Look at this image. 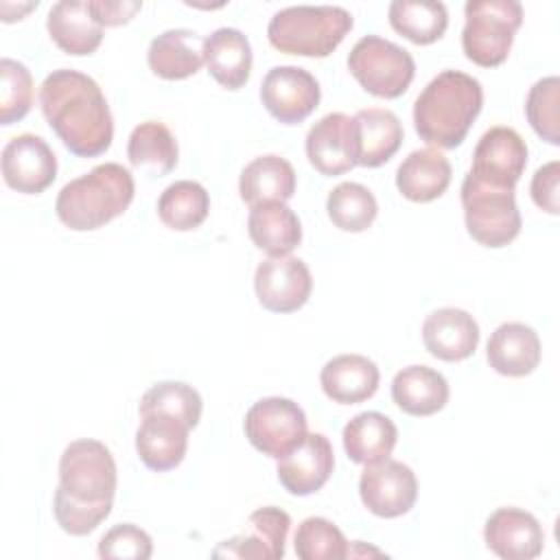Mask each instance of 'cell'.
<instances>
[{
  "label": "cell",
  "instance_id": "cell-1",
  "mask_svg": "<svg viewBox=\"0 0 560 560\" xmlns=\"http://www.w3.org/2000/svg\"><path fill=\"white\" fill-rule=\"evenodd\" d=\"M39 107L72 155L96 158L109 149L114 118L92 77L72 68L52 70L39 85Z\"/></svg>",
  "mask_w": 560,
  "mask_h": 560
},
{
  "label": "cell",
  "instance_id": "cell-2",
  "mask_svg": "<svg viewBox=\"0 0 560 560\" xmlns=\"http://www.w3.org/2000/svg\"><path fill=\"white\" fill-rule=\"evenodd\" d=\"M483 107L481 83L459 70H442L413 103V127L420 140L438 149H455Z\"/></svg>",
  "mask_w": 560,
  "mask_h": 560
},
{
  "label": "cell",
  "instance_id": "cell-3",
  "mask_svg": "<svg viewBox=\"0 0 560 560\" xmlns=\"http://www.w3.org/2000/svg\"><path fill=\"white\" fill-rule=\"evenodd\" d=\"M133 175L122 164L105 162L68 182L57 195L55 212L66 228L90 232L120 217L133 201Z\"/></svg>",
  "mask_w": 560,
  "mask_h": 560
},
{
  "label": "cell",
  "instance_id": "cell-4",
  "mask_svg": "<svg viewBox=\"0 0 560 560\" xmlns=\"http://www.w3.org/2000/svg\"><path fill=\"white\" fill-rule=\"evenodd\" d=\"M352 15L343 7L332 4H298L280 9L267 26L269 44L298 57H328L352 31Z\"/></svg>",
  "mask_w": 560,
  "mask_h": 560
},
{
  "label": "cell",
  "instance_id": "cell-5",
  "mask_svg": "<svg viewBox=\"0 0 560 560\" xmlns=\"http://www.w3.org/2000/svg\"><path fill=\"white\" fill-rule=\"evenodd\" d=\"M462 48L464 55L481 66H501L523 24V7L516 0H468L464 7Z\"/></svg>",
  "mask_w": 560,
  "mask_h": 560
},
{
  "label": "cell",
  "instance_id": "cell-6",
  "mask_svg": "<svg viewBox=\"0 0 560 560\" xmlns=\"http://www.w3.org/2000/svg\"><path fill=\"white\" fill-rule=\"evenodd\" d=\"M348 70L365 92L378 98H398L413 81L416 61L402 46L378 35H365L352 46Z\"/></svg>",
  "mask_w": 560,
  "mask_h": 560
},
{
  "label": "cell",
  "instance_id": "cell-7",
  "mask_svg": "<svg viewBox=\"0 0 560 560\" xmlns=\"http://www.w3.org/2000/svg\"><path fill=\"white\" fill-rule=\"evenodd\" d=\"M462 206L468 234L483 247H505L521 232V212L514 190L492 188L468 173L462 182Z\"/></svg>",
  "mask_w": 560,
  "mask_h": 560
},
{
  "label": "cell",
  "instance_id": "cell-8",
  "mask_svg": "<svg viewBox=\"0 0 560 560\" xmlns=\"http://www.w3.org/2000/svg\"><path fill=\"white\" fill-rule=\"evenodd\" d=\"M116 462L98 440H74L59 457V486L74 499L88 503H114Z\"/></svg>",
  "mask_w": 560,
  "mask_h": 560
},
{
  "label": "cell",
  "instance_id": "cell-9",
  "mask_svg": "<svg viewBox=\"0 0 560 560\" xmlns=\"http://www.w3.org/2000/svg\"><path fill=\"white\" fill-rule=\"evenodd\" d=\"M243 427L249 444L273 459L298 448L308 433L304 409L282 396H269L254 402L245 413Z\"/></svg>",
  "mask_w": 560,
  "mask_h": 560
},
{
  "label": "cell",
  "instance_id": "cell-10",
  "mask_svg": "<svg viewBox=\"0 0 560 560\" xmlns=\"http://www.w3.org/2000/svg\"><path fill=\"white\" fill-rule=\"evenodd\" d=\"M527 166V144L512 127H490L472 151L468 175L486 186L514 190Z\"/></svg>",
  "mask_w": 560,
  "mask_h": 560
},
{
  "label": "cell",
  "instance_id": "cell-11",
  "mask_svg": "<svg viewBox=\"0 0 560 560\" xmlns=\"http://www.w3.org/2000/svg\"><path fill=\"white\" fill-rule=\"evenodd\" d=\"M359 497L374 516L396 518L413 508L418 499V481L407 464L387 457L363 468L359 477Z\"/></svg>",
  "mask_w": 560,
  "mask_h": 560
},
{
  "label": "cell",
  "instance_id": "cell-12",
  "mask_svg": "<svg viewBox=\"0 0 560 560\" xmlns=\"http://www.w3.org/2000/svg\"><path fill=\"white\" fill-rule=\"evenodd\" d=\"M317 79L300 66H276L260 83L265 109L282 125H298L319 105Z\"/></svg>",
  "mask_w": 560,
  "mask_h": 560
},
{
  "label": "cell",
  "instance_id": "cell-13",
  "mask_svg": "<svg viewBox=\"0 0 560 560\" xmlns=\"http://www.w3.org/2000/svg\"><path fill=\"white\" fill-rule=\"evenodd\" d=\"M313 289L311 269L302 258H265L254 273V291L262 308L271 313H293L302 308Z\"/></svg>",
  "mask_w": 560,
  "mask_h": 560
},
{
  "label": "cell",
  "instance_id": "cell-14",
  "mask_svg": "<svg viewBox=\"0 0 560 560\" xmlns=\"http://www.w3.org/2000/svg\"><path fill=\"white\" fill-rule=\"evenodd\" d=\"M2 177L22 195H39L57 177V155L44 138L20 133L2 149Z\"/></svg>",
  "mask_w": 560,
  "mask_h": 560
},
{
  "label": "cell",
  "instance_id": "cell-15",
  "mask_svg": "<svg viewBox=\"0 0 560 560\" xmlns=\"http://www.w3.org/2000/svg\"><path fill=\"white\" fill-rule=\"evenodd\" d=\"M306 158L315 171L337 177L357 166L354 122L343 112L322 116L306 133Z\"/></svg>",
  "mask_w": 560,
  "mask_h": 560
},
{
  "label": "cell",
  "instance_id": "cell-16",
  "mask_svg": "<svg viewBox=\"0 0 560 560\" xmlns=\"http://www.w3.org/2000/svg\"><path fill=\"white\" fill-rule=\"evenodd\" d=\"M483 540L503 560H532L542 553L545 532L534 514L518 508H499L486 521Z\"/></svg>",
  "mask_w": 560,
  "mask_h": 560
},
{
  "label": "cell",
  "instance_id": "cell-17",
  "mask_svg": "<svg viewBox=\"0 0 560 560\" xmlns=\"http://www.w3.org/2000/svg\"><path fill=\"white\" fill-rule=\"evenodd\" d=\"M332 444L322 433H306L304 442L278 459V481L289 494L308 497L317 492L332 475Z\"/></svg>",
  "mask_w": 560,
  "mask_h": 560
},
{
  "label": "cell",
  "instance_id": "cell-18",
  "mask_svg": "<svg viewBox=\"0 0 560 560\" xmlns=\"http://www.w3.org/2000/svg\"><path fill=\"white\" fill-rule=\"evenodd\" d=\"M249 534L223 540L212 556L217 558H252V560H278L284 556L287 534L291 527V516L276 508H258L249 514Z\"/></svg>",
  "mask_w": 560,
  "mask_h": 560
},
{
  "label": "cell",
  "instance_id": "cell-19",
  "mask_svg": "<svg viewBox=\"0 0 560 560\" xmlns=\"http://www.w3.org/2000/svg\"><path fill=\"white\" fill-rule=\"evenodd\" d=\"M190 427L171 413H144L136 431V453L155 472L173 470L182 464L188 448Z\"/></svg>",
  "mask_w": 560,
  "mask_h": 560
},
{
  "label": "cell",
  "instance_id": "cell-20",
  "mask_svg": "<svg viewBox=\"0 0 560 560\" xmlns=\"http://www.w3.org/2000/svg\"><path fill=\"white\" fill-rule=\"evenodd\" d=\"M422 341L429 354L442 361H464L479 343V326L475 317L455 306H444L427 315L422 324Z\"/></svg>",
  "mask_w": 560,
  "mask_h": 560
},
{
  "label": "cell",
  "instance_id": "cell-21",
  "mask_svg": "<svg viewBox=\"0 0 560 560\" xmlns=\"http://www.w3.org/2000/svg\"><path fill=\"white\" fill-rule=\"evenodd\" d=\"M542 350L538 332L521 322H505L494 328L486 346V359L497 374L527 376L540 363Z\"/></svg>",
  "mask_w": 560,
  "mask_h": 560
},
{
  "label": "cell",
  "instance_id": "cell-22",
  "mask_svg": "<svg viewBox=\"0 0 560 560\" xmlns=\"http://www.w3.org/2000/svg\"><path fill=\"white\" fill-rule=\"evenodd\" d=\"M381 372L376 363L363 354H337L324 363L319 383L324 394L339 405H357L372 398L378 389Z\"/></svg>",
  "mask_w": 560,
  "mask_h": 560
},
{
  "label": "cell",
  "instance_id": "cell-23",
  "mask_svg": "<svg viewBox=\"0 0 560 560\" xmlns=\"http://www.w3.org/2000/svg\"><path fill=\"white\" fill-rule=\"evenodd\" d=\"M50 39L74 57L92 55L103 42V26L96 22L88 0H61L50 7L46 18Z\"/></svg>",
  "mask_w": 560,
  "mask_h": 560
},
{
  "label": "cell",
  "instance_id": "cell-24",
  "mask_svg": "<svg viewBox=\"0 0 560 560\" xmlns=\"http://www.w3.org/2000/svg\"><path fill=\"white\" fill-rule=\"evenodd\" d=\"M203 39L190 28H171L151 39L147 61L153 74L166 81L188 79L203 63Z\"/></svg>",
  "mask_w": 560,
  "mask_h": 560
},
{
  "label": "cell",
  "instance_id": "cell-25",
  "mask_svg": "<svg viewBox=\"0 0 560 560\" xmlns=\"http://www.w3.org/2000/svg\"><path fill=\"white\" fill-rule=\"evenodd\" d=\"M252 46L238 28H217L203 39V63L210 77L228 88L241 90L252 74Z\"/></svg>",
  "mask_w": 560,
  "mask_h": 560
},
{
  "label": "cell",
  "instance_id": "cell-26",
  "mask_svg": "<svg viewBox=\"0 0 560 560\" xmlns=\"http://www.w3.org/2000/svg\"><path fill=\"white\" fill-rule=\"evenodd\" d=\"M354 122V144H357V166L376 168L394 158L402 144V125L398 116L389 109L368 107L357 112Z\"/></svg>",
  "mask_w": 560,
  "mask_h": 560
},
{
  "label": "cell",
  "instance_id": "cell-27",
  "mask_svg": "<svg viewBox=\"0 0 560 560\" xmlns=\"http://www.w3.org/2000/svg\"><path fill=\"white\" fill-rule=\"evenodd\" d=\"M247 232L267 256H289L302 241V223L284 201H265L249 208Z\"/></svg>",
  "mask_w": 560,
  "mask_h": 560
},
{
  "label": "cell",
  "instance_id": "cell-28",
  "mask_svg": "<svg viewBox=\"0 0 560 560\" xmlns=\"http://www.w3.org/2000/svg\"><path fill=\"white\" fill-rule=\"evenodd\" d=\"M446 378L429 365H407L392 381V400L409 416H433L448 402Z\"/></svg>",
  "mask_w": 560,
  "mask_h": 560
},
{
  "label": "cell",
  "instance_id": "cell-29",
  "mask_svg": "<svg viewBox=\"0 0 560 560\" xmlns=\"http://www.w3.org/2000/svg\"><path fill=\"white\" fill-rule=\"evenodd\" d=\"M451 184V162L435 149L411 151L396 171L398 192L416 203H427L446 192Z\"/></svg>",
  "mask_w": 560,
  "mask_h": 560
},
{
  "label": "cell",
  "instance_id": "cell-30",
  "mask_svg": "<svg viewBox=\"0 0 560 560\" xmlns=\"http://www.w3.org/2000/svg\"><path fill=\"white\" fill-rule=\"evenodd\" d=\"M238 195L252 208L265 201H289L295 195V171L291 162L267 153L254 158L238 177Z\"/></svg>",
  "mask_w": 560,
  "mask_h": 560
},
{
  "label": "cell",
  "instance_id": "cell-31",
  "mask_svg": "<svg viewBox=\"0 0 560 560\" xmlns=\"http://www.w3.org/2000/svg\"><path fill=\"white\" fill-rule=\"evenodd\" d=\"M341 440L348 459L368 466L392 455L398 440V429L385 413L363 411L348 420Z\"/></svg>",
  "mask_w": 560,
  "mask_h": 560
},
{
  "label": "cell",
  "instance_id": "cell-32",
  "mask_svg": "<svg viewBox=\"0 0 560 560\" xmlns=\"http://www.w3.org/2000/svg\"><path fill=\"white\" fill-rule=\"evenodd\" d=\"M127 158L133 168H142L149 175L162 177L177 166V160H179L177 140L173 131L158 120L140 122L129 133Z\"/></svg>",
  "mask_w": 560,
  "mask_h": 560
},
{
  "label": "cell",
  "instance_id": "cell-33",
  "mask_svg": "<svg viewBox=\"0 0 560 560\" xmlns=\"http://www.w3.org/2000/svg\"><path fill=\"white\" fill-rule=\"evenodd\" d=\"M387 15L392 28L418 46L438 42L448 26L446 7L435 0H394Z\"/></svg>",
  "mask_w": 560,
  "mask_h": 560
},
{
  "label": "cell",
  "instance_id": "cell-34",
  "mask_svg": "<svg viewBox=\"0 0 560 560\" xmlns=\"http://www.w3.org/2000/svg\"><path fill=\"white\" fill-rule=\"evenodd\" d=\"M210 212L208 190L192 179L168 184L158 199L160 221L175 232H190L199 228Z\"/></svg>",
  "mask_w": 560,
  "mask_h": 560
},
{
  "label": "cell",
  "instance_id": "cell-35",
  "mask_svg": "<svg viewBox=\"0 0 560 560\" xmlns=\"http://www.w3.org/2000/svg\"><path fill=\"white\" fill-rule=\"evenodd\" d=\"M326 212L335 228L357 234L374 223L378 203L368 186L359 182H341L328 192Z\"/></svg>",
  "mask_w": 560,
  "mask_h": 560
},
{
  "label": "cell",
  "instance_id": "cell-36",
  "mask_svg": "<svg viewBox=\"0 0 560 560\" xmlns=\"http://www.w3.org/2000/svg\"><path fill=\"white\" fill-rule=\"evenodd\" d=\"M201 396L199 392L182 381H162L144 392L140 398V416L144 413H171L184 420L190 429L199 424L201 418Z\"/></svg>",
  "mask_w": 560,
  "mask_h": 560
},
{
  "label": "cell",
  "instance_id": "cell-37",
  "mask_svg": "<svg viewBox=\"0 0 560 560\" xmlns=\"http://www.w3.org/2000/svg\"><path fill=\"white\" fill-rule=\"evenodd\" d=\"M293 547L302 560H341L350 553L341 529L322 516H308L298 525Z\"/></svg>",
  "mask_w": 560,
  "mask_h": 560
},
{
  "label": "cell",
  "instance_id": "cell-38",
  "mask_svg": "<svg viewBox=\"0 0 560 560\" xmlns=\"http://www.w3.org/2000/svg\"><path fill=\"white\" fill-rule=\"evenodd\" d=\"M525 116L532 129L549 144H560V79H538L525 101Z\"/></svg>",
  "mask_w": 560,
  "mask_h": 560
},
{
  "label": "cell",
  "instance_id": "cell-39",
  "mask_svg": "<svg viewBox=\"0 0 560 560\" xmlns=\"http://www.w3.org/2000/svg\"><path fill=\"white\" fill-rule=\"evenodd\" d=\"M33 105V77L22 61L0 59V122L22 120Z\"/></svg>",
  "mask_w": 560,
  "mask_h": 560
},
{
  "label": "cell",
  "instance_id": "cell-40",
  "mask_svg": "<svg viewBox=\"0 0 560 560\" xmlns=\"http://www.w3.org/2000/svg\"><path fill=\"white\" fill-rule=\"evenodd\" d=\"M112 512V503H88L70 497L61 486L55 490L52 514L57 525L70 536H85L94 532Z\"/></svg>",
  "mask_w": 560,
  "mask_h": 560
},
{
  "label": "cell",
  "instance_id": "cell-41",
  "mask_svg": "<svg viewBox=\"0 0 560 560\" xmlns=\"http://www.w3.org/2000/svg\"><path fill=\"white\" fill-rule=\"evenodd\" d=\"M151 553H153L151 536L133 523L114 525L98 540V556L107 560H120V558L147 560L151 558Z\"/></svg>",
  "mask_w": 560,
  "mask_h": 560
},
{
  "label": "cell",
  "instance_id": "cell-42",
  "mask_svg": "<svg viewBox=\"0 0 560 560\" xmlns=\"http://www.w3.org/2000/svg\"><path fill=\"white\" fill-rule=\"evenodd\" d=\"M558 184H560V162L551 160L545 166H540L534 177H532V199L534 203L549 212V214H558L560 212V192H558Z\"/></svg>",
  "mask_w": 560,
  "mask_h": 560
},
{
  "label": "cell",
  "instance_id": "cell-43",
  "mask_svg": "<svg viewBox=\"0 0 560 560\" xmlns=\"http://www.w3.org/2000/svg\"><path fill=\"white\" fill-rule=\"evenodd\" d=\"M90 9L96 18V22L105 28V26H120L127 24L140 9L142 2L133 0H88Z\"/></svg>",
  "mask_w": 560,
  "mask_h": 560
},
{
  "label": "cell",
  "instance_id": "cell-44",
  "mask_svg": "<svg viewBox=\"0 0 560 560\" xmlns=\"http://www.w3.org/2000/svg\"><path fill=\"white\" fill-rule=\"evenodd\" d=\"M37 7V2H28V4H24V7H20V9H15V20H22V15L24 13H28L31 9H35ZM0 9H2V20L4 22H13V15L9 13V4L7 2H2L0 4Z\"/></svg>",
  "mask_w": 560,
  "mask_h": 560
}]
</instances>
